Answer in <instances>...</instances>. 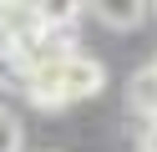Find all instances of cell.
<instances>
[{
    "label": "cell",
    "mask_w": 157,
    "mask_h": 152,
    "mask_svg": "<svg viewBox=\"0 0 157 152\" xmlns=\"http://www.w3.org/2000/svg\"><path fill=\"white\" fill-rule=\"evenodd\" d=\"M36 30H41L36 5H0V46H15V41L36 36Z\"/></svg>",
    "instance_id": "obj_1"
},
{
    "label": "cell",
    "mask_w": 157,
    "mask_h": 152,
    "mask_svg": "<svg viewBox=\"0 0 157 152\" xmlns=\"http://www.w3.org/2000/svg\"><path fill=\"white\" fill-rule=\"evenodd\" d=\"M36 15H41V30H46V36H66V41H71V30L81 25L86 10L76 5V0H51V5H36Z\"/></svg>",
    "instance_id": "obj_2"
},
{
    "label": "cell",
    "mask_w": 157,
    "mask_h": 152,
    "mask_svg": "<svg viewBox=\"0 0 157 152\" xmlns=\"http://www.w3.org/2000/svg\"><path fill=\"white\" fill-rule=\"evenodd\" d=\"M127 101H132L142 117H157V56L147 61L142 71H132V81H127Z\"/></svg>",
    "instance_id": "obj_3"
},
{
    "label": "cell",
    "mask_w": 157,
    "mask_h": 152,
    "mask_svg": "<svg viewBox=\"0 0 157 152\" xmlns=\"http://www.w3.org/2000/svg\"><path fill=\"white\" fill-rule=\"evenodd\" d=\"M91 15L101 20V25H112V30H137V25L147 20V10L137 5V0H101Z\"/></svg>",
    "instance_id": "obj_4"
},
{
    "label": "cell",
    "mask_w": 157,
    "mask_h": 152,
    "mask_svg": "<svg viewBox=\"0 0 157 152\" xmlns=\"http://www.w3.org/2000/svg\"><path fill=\"white\" fill-rule=\"evenodd\" d=\"M21 147H25L21 122H15V111H5V107H0V152H21Z\"/></svg>",
    "instance_id": "obj_5"
},
{
    "label": "cell",
    "mask_w": 157,
    "mask_h": 152,
    "mask_svg": "<svg viewBox=\"0 0 157 152\" xmlns=\"http://www.w3.org/2000/svg\"><path fill=\"white\" fill-rule=\"evenodd\" d=\"M137 152H157V117L137 122Z\"/></svg>",
    "instance_id": "obj_6"
}]
</instances>
